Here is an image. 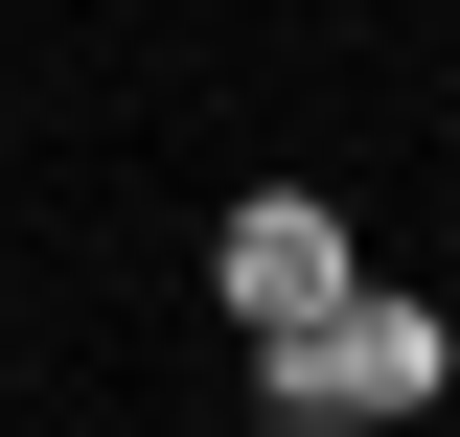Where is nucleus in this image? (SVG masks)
<instances>
[{
	"mask_svg": "<svg viewBox=\"0 0 460 437\" xmlns=\"http://www.w3.org/2000/svg\"><path fill=\"white\" fill-rule=\"evenodd\" d=\"M438 299H392V276H345L323 323H277L253 345V391H277V437H392V415H438Z\"/></svg>",
	"mask_w": 460,
	"mask_h": 437,
	"instance_id": "obj_1",
	"label": "nucleus"
},
{
	"mask_svg": "<svg viewBox=\"0 0 460 437\" xmlns=\"http://www.w3.org/2000/svg\"><path fill=\"white\" fill-rule=\"evenodd\" d=\"M208 276H230V323L277 345V323H323V299H345L368 254H345V208H323V184H253V208L208 230Z\"/></svg>",
	"mask_w": 460,
	"mask_h": 437,
	"instance_id": "obj_2",
	"label": "nucleus"
}]
</instances>
